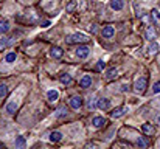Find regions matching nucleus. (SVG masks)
<instances>
[{"instance_id": "nucleus-20", "label": "nucleus", "mask_w": 160, "mask_h": 149, "mask_svg": "<svg viewBox=\"0 0 160 149\" xmlns=\"http://www.w3.org/2000/svg\"><path fill=\"white\" fill-rule=\"evenodd\" d=\"M56 117H58V118H64V117H67V107H65V106L59 107L58 112H56Z\"/></svg>"}, {"instance_id": "nucleus-3", "label": "nucleus", "mask_w": 160, "mask_h": 149, "mask_svg": "<svg viewBox=\"0 0 160 149\" xmlns=\"http://www.w3.org/2000/svg\"><path fill=\"white\" fill-rule=\"evenodd\" d=\"M89 53H90V48H89L87 45H78V48H76V56H78L79 59H86V57L89 56Z\"/></svg>"}, {"instance_id": "nucleus-15", "label": "nucleus", "mask_w": 160, "mask_h": 149, "mask_svg": "<svg viewBox=\"0 0 160 149\" xmlns=\"http://www.w3.org/2000/svg\"><path fill=\"white\" fill-rule=\"evenodd\" d=\"M154 37H156V30H154V27H148V28H146V39H148V41H154Z\"/></svg>"}, {"instance_id": "nucleus-32", "label": "nucleus", "mask_w": 160, "mask_h": 149, "mask_svg": "<svg viewBox=\"0 0 160 149\" xmlns=\"http://www.w3.org/2000/svg\"><path fill=\"white\" fill-rule=\"evenodd\" d=\"M48 25H50V22H48V20H44V22L41 23V27H44V28H47Z\"/></svg>"}, {"instance_id": "nucleus-5", "label": "nucleus", "mask_w": 160, "mask_h": 149, "mask_svg": "<svg viewBox=\"0 0 160 149\" xmlns=\"http://www.w3.org/2000/svg\"><path fill=\"white\" fill-rule=\"evenodd\" d=\"M82 106V98L81 97H72L70 98V107L72 109H79Z\"/></svg>"}, {"instance_id": "nucleus-11", "label": "nucleus", "mask_w": 160, "mask_h": 149, "mask_svg": "<svg viewBox=\"0 0 160 149\" xmlns=\"http://www.w3.org/2000/svg\"><path fill=\"white\" fill-rule=\"evenodd\" d=\"M50 54L53 56L54 59H59V57H62L64 51H62V48H59V47H53V48L50 50Z\"/></svg>"}, {"instance_id": "nucleus-26", "label": "nucleus", "mask_w": 160, "mask_h": 149, "mask_svg": "<svg viewBox=\"0 0 160 149\" xmlns=\"http://www.w3.org/2000/svg\"><path fill=\"white\" fill-rule=\"evenodd\" d=\"M6 93H8V87L5 84H0V98H3Z\"/></svg>"}, {"instance_id": "nucleus-8", "label": "nucleus", "mask_w": 160, "mask_h": 149, "mask_svg": "<svg viewBox=\"0 0 160 149\" xmlns=\"http://www.w3.org/2000/svg\"><path fill=\"white\" fill-rule=\"evenodd\" d=\"M109 106H110V101L107 98H101L97 101V107L98 109H101V110H104V109H109Z\"/></svg>"}, {"instance_id": "nucleus-1", "label": "nucleus", "mask_w": 160, "mask_h": 149, "mask_svg": "<svg viewBox=\"0 0 160 149\" xmlns=\"http://www.w3.org/2000/svg\"><path fill=\"white\" fill-rule=\"evenodd\" d=\"M65 42L67 44H86V42H89V37L86 36V34H82V33H75V34H70L67 39H65Z\"/></svg>"}, {"instance_id": "nucleus-23", "label": "nucleus", "mask_w": 160, "mask_h": 149, "mask_svg": "<svg viewBox=\"0 0 160 149\" xmlns=\"http://www.w3.org/2000/svg\"><path fill=\"white\" fill-rule=\"evenodd\" d=\"M16 57H17V56H16V53H8L5 59H6V62H14V61H16Z\"/></svg>"}, {"instance_id": "nucleus-29", "label": "nucleus", "mask_w": 160, "mask_h": 149, "mask_svg": "<svg viewBox=\"0 0 160 149\" xmlns=\"http://www.w3.org/2000/svg\"><path fill=\"white\" fill-rule=\"evenodd\" d=\"M75 6H76V3H75V2H70V3L67 5V8H65V9H67L68 12H72V11L75 9Z\"/></svg>"}, {"instance_id": "nucleus-14", "label": "nucleus", "mask_w": 160, "mask_h": 149, "mask_svg": "<svg viewBox=\"0 0 160 149\" xmlns=\"http://www.w3.org/2000/svg\"><path fill=\"white\" fill-rule=\"evenodd\" d=\"M159 48H160V45L157 44V42L152 41L151 45L148 47V53H149V54H157V53H159Z\"/></svg>"}, {"instance_id": "nucleus-17", "label": "nucleus", "mask_w": 160, "mask_h": 149, "mask_svg": "<svg viewBox=\"0 0 160 149\" xmlns=\"http://www.w3.org/2000/svg\"><path fill=\"white\" fill-rule=\"evenodd\" d=\"M117 76H118V70H117V68H109V70H107L106 78L109 81H110V79H115Z\"/></svg>"}, {"instance_id": "nucleus-19", "label": "nucleus", "mask_w": 160, "mask_h": 149, "mask_svg": "<svg viewBox=\"0 0 160 149\" xmlns=\"http://www.w3.org/2000/svg\"><path fill=\"white\" fill-rule=\"evenodd\" d=\"M61 140H62V134H61V132H52V134H50V142L58 143V142H61Z\"/></svg>"}, {"instance_id": "nucleus-9", "label": "nucleus", "mask_w": 160, "mask_h": 149, "mask_svg": "<svg viewBox=\"0 0 160 149\" xmlns=\"http://www.w3.org/2000/svg\"><path fill=\"white\" fill-rule=\"evenodd\" d=\"M92 124H93L95 127H103V126L106 124V118H103V117H95V118L92 120Z\"/></svg>"}, {"instance_id": "nucleus-7", "label": "nucleus", "mask_w": 160, "mask_h": 149, "mask_svg": "<svg viewBox=\"0 0 160 149\" xmlns=\"http://www.w3.org/2000/svg\"><path fill=\"white\" fill-rule=\"evenodd\" d=\"M113 34H115V30H113V27L107 25V27H104V28H103V37L110 39V37H113Z\"/></svg>"}, {"instance_id": "nucleus-10", "label": "nucleus", "mask_w": 160, "mask_h": 149, "mask_svg": "<svg viewBox=\"0 0 160 149\" xmlns=\"http://www.w3.org/2000/svg\"><path fill=\"white\" fill-rule=\"evenodd\" d=\"M123 6H124L123 0H112V2H110V8H112V9H115V11L123 9Z\"/></svg>"}, {"instance_id": "nucleus-30", "label": "nucleus", "mask_w": 160, "mask_h": 149, "mask_svg": "<svg viewBox=\"0 0 160 149\" xmlns=\"http://www.w3.org/2000/svg\"><path fill=\"white\" fill-rule=\"evenodd\" d=\"M87 107L92 110V109H95V107H97V102H95L93 99H89V102H87Z\"/></svg>"}, {"instance_id": "nucleus-21", "label": "nucleus", "mask_w": 160, "mask_h": 149, "mask_svg": "<svg viewBox=\"0 0 160 149\" xmlns=\"http://www.w3.org/2000/svg\"><path fill=\"white\" fill-rule=\"evenodd\" d=\"M151 19H152V23H154V22H159L160 20V11L159 9L154 8V9L151 11Z\"/></svg>"}, {"instance_id": "nucleus-31", "label": "nucleus", "mask_w": 160, "mask_h": 149, "mask_svg": "<svg viewBox=\"0 0 160 149\" xmlns=\"http://www.w3.org/2000/svg\"><path fill=\"white\" fill-rule=\"evenodd\" d=\"M128 90H129V86L128 84H123L121 86V92H128Z\"/></svg>"}, {"instance_id": "nucleus-12", "label": "nucleus", "mask_w": 160, "mask_h": 149, "mask_svg": "<svg viewBox=\"0 0 160 149\" xmlns=\"http://www.w3.org/2000/svg\"><path fill=\"white\" fill-rule=\"evenodd\" d=\"M47 98H48L50 102L58 101V98H59V92H58V90H48V92H47Z\"/></svg>"}, {"instance_id": "nucleus-2", "label": "nucleus", "mask_w": 160, "mask_h": 149, "mask_svg": "<svg viewBox=\"0 0 160 149\" xmlns=\"http://www.w3.org/2000/svg\"><path fill=\"white\" fill-rule=\"evenodd\" d=\"M146 84H148L146 78H140V79L135 81V84H134V90H135L137 93H143V92L146 90Z\"/></svg>"}, {"instance_id": "nucleus-13", "label": "nucleus", "mask_w": 160, "mask_h": 149, "mask_svg": "<svg viewBox=\"0 0 160 149\" xmlns=\"http://www.w3.org/2000/svg\"><path fill=\"white\" fill-rule=\"evenodd\" d=\"M124 112H126L124 107H117V109H113V112L110 115H112V118H120V117L124 115Z\"/></svg>"}, {"instance_id": "nucleus-18", "label": "nucleus", "mask_w": 160, "mask_h": 149, "mask_svg": "<svg viewBox=\"0 0 160 149\" xmlns=\"http://www.w3.org/2000/svg\"><path fill=\"white\" fill-rule=\"evenodd\" d=\"M16 109H17L16 101H11V102H8V104H6V112H8L9 115H12V113L16 112Z\"/></svg>"}, {"instance_id": "nucleus-25", "label": "nucleus", "mask_w": 160, "mask_h": 149, "mask_svg": "<svg viewBox=\"0 0 160 149\" xmlns=\"http://www.w3.org/2000/svg\"><path fill=\"white\" fill-rule=\"evenodd\" d=\"M137 146H140V148H146V146H148V142H146L145 138L140 137V138L137 140Z\"/></svg>"}, {"instance_id": "nucleus-24", "label": "nucleus", "mask_w": 160, "mask_h": 149, "mask_svg": "<svg viewBox=\"0 0 160 149\" xmlns=\"http://www.w3.org/2000/svg\"><path fill=\"white\" fill-rule=\"evenodd\" d=\"M16 146H19V148L25 146V138H23V137H17V138H16Z\"/></svg>"}, {"instance_id": "nucleus-6", "label": "nucleus", "mask_w": 160, "mask_h": 149, "mask_svg": "<svg viewBox=\"0 0 160 149\" xmlns=\"http://www.w3.org/2000/svg\"><path fill=\"white\" fill-rule=\"evenodd\" d=\"M142 131H143V134H146V135H154V132H156V129H154V126H152L151 123H145V124L142 126Z\"/></svg>"}, {"instance_id": "nucleus-27", "label": "nucleus", "mask_w": 160, "mask_h": 149, "mask_svg": "<svg viewBox=\"0 0 160 149\" xmlns=\"http://www.w3.org/2000/svg\"><path fill=\"white\" fill-rule=\"evenodd\" d=\"M104 68H106V62H104V61H98V64H97V70L101 72V70H104Z\"/></svg>"}, {"instance_id": "nucleus-28", "label": "nucleus", "mask_w": 160, "mask_h": 149, "mask_svg": "<svg viewBox=\"0 0 160 149\" xmlns=\"http://www.w3.org/2000/svg\"><path fill=\"white\" fill-rule=\"evenodd\" d=\"M152 93H160V81H157V82L152 86Z\"/></svg>"}, {"instance_id": "nucleus-16", "label": "nucleus", "mask_w": 160, "mask_h": 149, "mask_svg": "<svg viewBox=\"0 0 160 149\" xmlns=\"http://www.w3.org/2000/svg\"><path fill=\"white\" fill-rule=\"evenodd\" d=\"M59 81H61L62 84H65V86H68V84L72 82V76H70L68 73H62V75L59 76Z\"/></svg>"}, {"instance_id": "nucleus-22", "label": "nucleus", "mask_w": 160, "mask_h": 149, "mask_svg": "<svg viewBox=\"0 0 160 149\" xmlns=\"http://www.w3.org/2000/svg\"><path fill=\"white\" fill-rule=\"evenodd\" d=\"M9 30V22L8 20H2L0 22V33H6Z\"/></svg>"}, {"instance_id": "nucleus-4", "label": "nucleus", "mask_w": 160, "mask_h": 149, "mask_svg": "<svg viewBox=\"0 0 160 149\" xmlns=\"http://www.w3.org/2000/svg\"><path fill=\"white\" fill-rule=\"evenodd\" d=\"M79 86H81L82 89L90 87V86H92V76H90V75H84V76L81 78V81H79Z\"/></svg>"}]
</instances>
